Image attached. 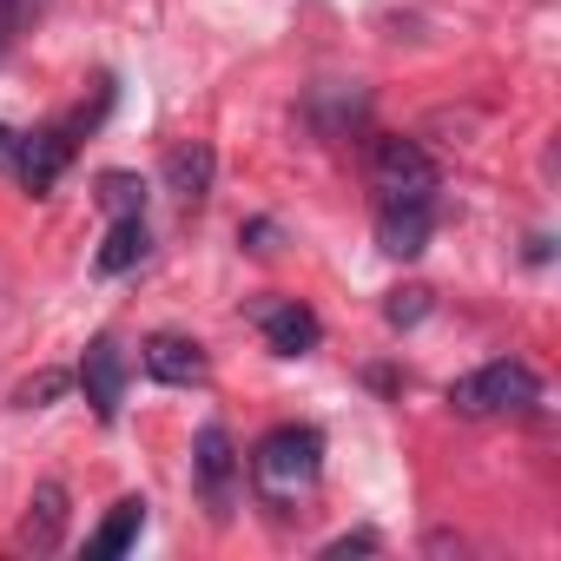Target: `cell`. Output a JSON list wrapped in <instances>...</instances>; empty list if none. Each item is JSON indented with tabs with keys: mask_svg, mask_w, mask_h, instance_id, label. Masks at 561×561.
I'll list each match as a JSON object with an SVG mask.
<instances>
[{
	"mask_svg": "<svg viewBox=\"0 0 561 561\" xmlns=\"http://www.w3.org/2000/svg\"><path fill=\"white\" fill-rule=\"evenodd\" d=\"M324 476V436L311 423H277L257 449H251V489L271 508H298Z\"/></svg>",
	"mask_w": 561,
	"mask_h": 561,
	"instance_id": "6da1fadb",
	"label": "cell"
},
{
	"mask_svg": "<svg viewBox=\"0 0 561 561\" xmlns=\"http://www.w3.org/2000/svg\"><path fill=\"white\" fill-rule=\"evenodd\" d=\"M535 403H541V383L515 357H495V364H482V370H469V377L449 383V410L469 416V423H482V416H522Z\"/></svg>",
	"mask_w": 561,
	"mask_h": 561,
	"instance_id": "7a4b0ae2",
	"label": "cell"
},
{
	"mask_svg": "<svg viewBox=\"0 0 561 561\" xmlns=\"http://www.w3.org/2000/svg\"><path fill=\"white\" fill-rule=\"evenodd\" d=\"M436 185H443V172H436V159L416 139L383 133L370 146V192H377V205H436Z\"/></svg>",
	"mask_w": 561,
	"mask_h": 561,
	"instance_id": "3957f363",
	"label": "cell"
},
{
	"mask_svg": "<svg viewBox=\"0 0 561 561\" xmlns=\"http://www.w3.org/2000/svg\"><path fill=\"white\" fill-rule=\"evenodd\" d=\"M244 311H251V324L264 331V344H271L277 357H311V351L324 344L318 311H311V305H298V298H251Z\"/></svg>",
	"mask_w": 561,
	"mask_h": 561,
	"instance_id": "277c9868",
	"label": "cell"
},
{
	"mask_svg": "<svg viewBox=\"0 0 561 561\" xmlns=\"http://www.w3.org/2000/svg\"><path fill=\"white\" fill-rule=\"evenodd\" d=\"M67 165H73V133H67V126H41V133L14 139V172H21V185H27L34 198H47Z\"/></svg>",
	"mask_w": 561,
	"mask_h": 561,
	"instance_id": "5b68a950",
	"label": "cell"
},
{
	"mask_svg": "<svg viewBox=\"0 0 561 561\" xmlns=\"http://www.w3.org/2000/svg\"><path fill=\"white\" fill-rule=\"evenodd\" d=\"M80 390H87V403H93L100 423L119 416V397H126V351H119V337H93V344H87V357H80Z\"/></svg>",
	"mask_w": 561,
	"mask_h": 561,
	"instance_id": "8992f818",
	"label": "cell"
},
{
	"mask_svg": "<svg viewBox=\"0 0 561 561\" xmlns=\"http://www.w3.org/2000/svg\"><path fill=\"white\" fill-rule=\"evenodd\" d=\"M192 469H198V489H205L211 515H231L238 449H231V430H225V423H205V430H198V443H192Z\"/></svg>",
	"mask_w": 561,
	"mask_h": 561,
	"instance_id": "52a82bcc",
	"label": "cell"
},
{
	"mask_svg": "<svg viewBox=\"0 0 561 561\" xmlns=\"http://www.w3.org/2000/svg\"><path fill=\"white\" fill-rule=\"evenodd\" d=\"M305 113H311V126H318L324 139H344L351 126H364V113H370V93H364V87H344V80H324V87H311Z\"/></svg>",
	"mask_w": 561,
	"mask_h": 561,
	"instance_id": "ba28073f",
	"label": "cell"
},
{
	"mask_svg": "<svg viewBox=\"0 0 561 561\" xmlns=\"http://www.w3.org/2000/svg\"><path fill=\"white\" fill-rule=\"evenodd\" d=\"M211 172H218V159H211V146H205V139H185V146H172V152H165V192H172L185 211H198V205H205Z\"/></svg>",
	"mask_w": 561,
	"mask_h": 561,
	"instance_id": "9c48e42d",
	"label": "cell"
},
{
	"mask_svg": "<svg viewBox=\"0 0 561 561\" xmlns=\"http://www.w3.org/2000/svg\"><path fill=\"white\" fill-rule=\"evenodd\" d=\"M436 231V205H377V244L390 257H423Z\"/></svg>",
	"mask_w": 561,
	"mask_h": 561,
	"instance_id": "30bf717a",
	"label": "cell"
},
{
	"mask_svg": "<svg viewBox=\"0 0 561 561\" xmlns=\"http://www.w3.org/2000/svg\"><path fill=\"white\" fill-rule=\"evenodd\" d=\"M60 535H67V489L60 482H41L34 502H27V515H21V528H14V541L27 554H54Z\"/></svg>",
	"mask_w": 561,
	"mask_h": 561,
	"instance_id": "8fae6325",
	"label": "cell"
},
{
	"mask_svg": "<svg viewBox=\"0 0 561 561\" xmlns=\"http://www.w3.org/2000/svg\"><path fill=\"white\" fill-rule=\"evenodd\" d=\"M139 364H146V377H152V383H205V351H198L192 337H172V331L146 337Z\"/></svg>",
	"mask_w": 561,
	"mask_h": 561,
	"instance_id": "7c38bea8",
	"label": "cell"
},
{
	"mask_svg": "<svg viewBox=\"0 0 561 561\" xmlns=\"http://www.w3.org/2000/svg\"><path fill=\"white\" fill-rule=\"evenodd\" d=\"M139 257H146V211H126V218H113V225H106V238H100L93 264H100V277H126Z\"/></svg>",
	"mask_w": 561,
	"mask_h": 561,
	"instance_id": "4fadbf2b",
	"label": "cell"
},
{
	"mask_svg": "<svg viewBox=\"0 0 561 561\" xmlns=\"http://www.w3.org/2000/svg\"><path fill=\"white\" fill-rule=\"evenodd\" d=\"M139 528H146V502H139V495H126V502H113V515L100 522V535L87 541V554L113 561V554H126V548L139 541Z\"/></svg>",
	"mask_w": 561,
	"mask_h": 561,
	"instance_id": "5bb4252c",
	"label": "cell"
},
{
	"mask_svg": "<svg viewBox=\"0 0 561 561\" xmlns=\"http://www.w3.org/2000/svg\"><path fill=\"white\" fill-rule=\"evenodd\" d=\"M100 205H106L113 218H126V211H146V185H139L133 172H106V179H100Z\"/></svg>",
	"mask_w": 561,
	"mask_h": 561,
	"instance_id": "9a60e30c",
	"label": "cell"
},
{
	"mask_svg": "<svg viewBox=\"0 0 561 561\" xmlns=\"http://www.w3.org/2000/svg\"><path fill=\"white\" fill-rule=\"evenodd\" d=\"M383 318H390L397 331H410V324H423V318H430V291H423V285H403V291H390V305H383Z\"/></svg>",
	"mask_w": 561,
	"mask_h": 561,
	"instance_id": "2e32d148",
	"label": "cell"
},
{
	"mask_svg": "<svg viewBox=\"0 0 561 561\" xmlns=\"http://www.w3.org/2000/svg\"><path fill=\"white\" fill-rule=\"evenodd\" d=\"M67 383H73L67 370H41V377H27V383L14 390V403H21V410H41V403H54V397H60Z\"/></svg>",
	"mask_w": 561,
	"mask_h": 561,
	"instance_id": "e0dca14e",
	"label": "cell"
},
{
	"mask_svg": "<svg viewBox=\"0 0 561 561\" xmlns=\"http://www.w3.org/2000/svg\"><path fill=\"white\" fill-rule=\"evenodd\" d=\"M41 8L47 0H0V41H14L27 21H41Z\"/></svg>",
	"mask_w": 561,
	"mask_h": 561,
	"instance_id": "ac0fdd59",
	"label": "cell"
},
{
	"mask_svg": "<svg viewBox=\"0 0 561 561\" xmlns=\"http://www.w3.org/2000/svg\"><path fill=\"white\" fill-rule=\"evenodd\" d=\"M364 548H377V535H337V541H331L324 554L337 561V554H364Z\"/></svg>",
	"mask_w": 561,
	"mask_h": 561,
	"instance_id": "d6986e66",
	"label": "cell"
},
{
	"mask_svg": "<svg viewBox=\"0 0 561 561\" xmlns=\"http://www.w3.org/2000/svg\"><path fill=\"white\" fill-rule=\"evenodd\" d=\"M0 165H14V133L0 126Z\"/></svg>",
	"mask_w": 561,
	"mask_h": 561,
	"instance_id": "ffe728a7",
	"label": "cell"
}]
</instances>
